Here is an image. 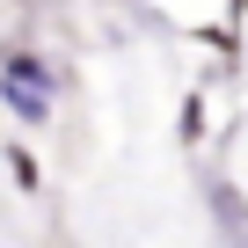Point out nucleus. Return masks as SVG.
I'll list each match as a JSON object with an SVG mask.
<instances>
[{
	"label": "nucleus",
	"instance_id": "1",
	"mask_svg": "<svg viewBox=\"0 0 248 248\" xmlns=\"http://www.w3.org/2000/svg\"><path fill=\"white\" fill-rule=\"evenodd\" d=\"M30 73H37V66H30V59H15V66H8V80H0V88H8V102H15V117H30V124H37V117H44V80H30Z\"/></svg>",
	"mask_w": 248,
	"mask_h": 248
}]
</instances>
